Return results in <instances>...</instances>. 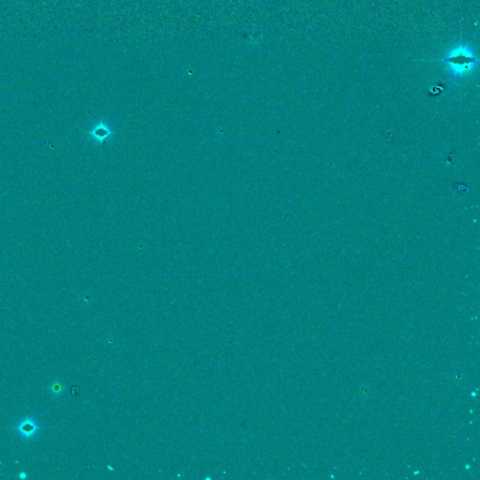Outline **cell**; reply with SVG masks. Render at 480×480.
<instances>
[{
	"label": "cell",
	"instance_id": "1",
	"mask_svg": "<svg viewBox=\"0 0 480 480\" xmlns=\"http://www.w3.org/2000/svg\"><path fill=\"white\" fill-rule=\"evenodd\" d=\"M443 61L448 64L451 72L455 75H464L469 72L477 63L473 50L469 46L460 45L453 49Z\"/></svg>",
	"mask_w": 480,
	"mask_h": 480
},
{
	"label": "cell",
	"instance_id": "2",
	"mask_svg": "<svg viewBox=\"0 0 480 480\" xmlns=\"http://www.w3.org/2000/svg\"><path fill=\"white\" fill-rule=\"evenodd\" d=\"M18 436L24 440H30L37 436L42 430V425L37 418V415H27L17 423L13 428Z\"/></svg>",
	"mask_w": 480,
	"mask_h": 480
},
{
	"label": "cell",
	"instance_id": "3",
	"mask_svg": "<svg viewBox=\"0 0 480 480\" xmlns=\"http://www.w3.org/2000/svg\"><path fill=\"white\" fill-rule=\"evenodd\" d=\"M111 133L112 131L110 130L108 125L103 122L95 125L91 130L87 131V135L91 136L97 143H103V141L106 140L108 137H110Z\"/></svg>",
	"mask_w": 480,
	"mask_h": 480
},
{
	"label": "cell",
	"instance_id": "4",
	"mask_svg": "<svg viewBox=\"0 0 480 480\" xmlns=\"http://www.w3.org/2000/svg\"><path fill=\"white\" fill-rule=\"evenodd\" d=\"M47 392L53 399H60L66 391V385L62 380L55 379L47 385Z\"/></svg>",
	"mask_w": 480,
	"mask_h": 480
},
{
	"label": "cell",
	"instance_id": "5",
	"mask_svg": "<svg viewBox=\"0 0 480 480\" xmlns=\"http://www.w3.org/2000/svg\"><path fill=\"white\" fill-rule=\"evenodd\" d=\"M18 477L21 478V479H26V478H27V473H25V472H22V473L19 474Z\"/></svg>",
	"mask_w": 480,
	"mask_h": 480
}]
</instances>
